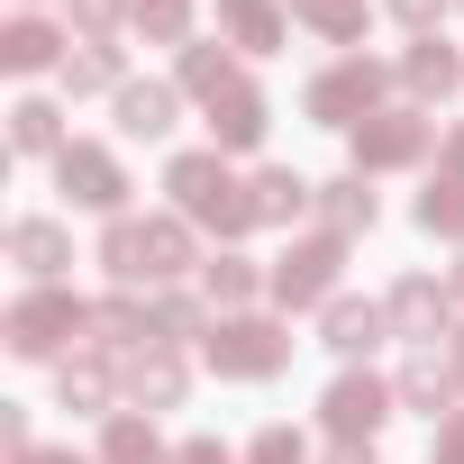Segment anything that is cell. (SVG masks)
I'll return each instance as SVG.
<instances>
[{"label":"cell","mask_w":464,"mask_h":464,"mask_svg":"<svg viewBox=\"0 0 464 464\" xmlns=\"http://www.w3.org/2000/svg\"><path fill=\"white\" fill-rule=\"evenodd\" d=\"M101 265H110V283L119 292H164V283H182L200 256H191V218L182 209H155V218H110L101 227Z\"/></svg>","instance_id":"obj_1"},{"label":"cell","mask_w":464,"mask_h":464,"mask_svg":"<svg viewBox=\"0 0 464 464\" xmlns=\"http://www.w3.org/2000/svg\"><path fill=\"white\" fill-rule=\"evenodd\" d=\"M164 191H173V209L191 218V227H209L218 246H237L246 227H256V191L227 173V155L218 146H191V155H173L164 164Z\"/></svg>","instance_id":"obj_2"},{"label":"cell","mask_w":464,"mask_h":464,"mask_svg":"<svg viewBox=\"0 0 464 464\" xmlns=\"http://www.w3.org/2000/svg\"><path fill=\"white\" fill-rule=\"evenodd\" d=\"M200 364H209L218 382H274V373L292 364V328L265 319V310H227V319H209Z\"/></svg>","instance_id":"obj_3"},{"label":"cell","mask_w":464,"mask_h":464,"mask_svg":"<svg viewBox=\"0 0 464 464\" xmlns=\"http://www.w3.org/2000/svg\"><path fill=\"white\" fill-rule=\"evenodd\" d=\"M392 82H401L392 64H373V55H337L328 73H310L301 110H310L319 128H346V137H355L364 119H382V110H392Z\"/></svg>","instance_id":"obj_4"},{"label":"cell","mask_w":464,"mask_h":464,"mask_svg":"<svg viewBox=\"0 0 464 464\" xmlns=\"http://www.w3.org/2000/svg\"><path fill=\"white\" fill-rule=\"evenodd\" d=\"M0 337H10V355L46 364L64 337H92V301L64 292V283H28V292L10 301V319H0Z\"/></svg>","instance_id":"obj_5"},{"label":"cell","mask_w":464,"mask_h":464,"mask_svg":"<svg viewBox=\"0 0 464 464\" xmlns=\"http://www.w3.org/2000/svg\"><path fill=\"white\" fill-rule=\"evenodd\" d=\"M392 410H401V392H392L382 373H364V364H346V373L319 392V428H328L337 446H373Z\"/></svg>","instance_id":"obj_6"},{"label":"cell","mask_w":464,"mask_h":464,"mask_svg":"<svg viewBox=\"0 0 464 464\" xmlns=\"http://www.w3.org/2000/svg\"><path fill=\"white\" fill-rule=\"evenodd\" d=\"M337 274H346V237H328V227H319V237H292L283 246V265H274V301L283 310H328L337 301Z\"/></svg>","instance_id":"obj_7"},{"label":"cell","mask_w":464,"mask_h":464,"mask_svg":"<svg viewBox=\"0 0 464 464\" xmlns=\"http://www.w3.org/2000/svg\"><path fill=\"white\" fill-rule=\"evenodd\" d=\"M55 191L73 200V209H101V218H128V164L110 155V146H92V137H73L64 155H55Z\"/></svg>","instance_id":"obj_8"},{"label":"cell","mask_w":464,"mask_h":464,"mask_svg":"<svg viewBox=\"0 0 464 464\" xmlns=\"http://www.w3.org/2000/svg\"><path fill=\"white\" fill-rule=\"evenodd\" d=\"M428 146H437V119L428 110H382V119H364L355 128V173H401V164H428Z\"/></svg>","instance_id":"obj_9"},{"label":"cell","mask_w":464,"mask_h":464,"mask_svg":"<svg viewBox=\"0 0 464 464\" xmlns=\"http://www.w3.org/2000/svg\"><path fill=\"white\" fill-rule=\"evenodd\" d=\"M382 319H392V337L437 346V337H455V292H446L437 274H401V283L382 292Z\"/></svg>","instance_id":"obj_10"},{"label":"cell","mask_w":464,"mask_h":464,"mask_svg":"<svg viewBox=\"0 0 464 464\" xmlns=\"http://www.w3.org/2000/svg\"><path fill=\"white\" fill-rule=\"evenodd\" d=\"M92 355H146L155 346V301H137V292H110V301H92V337H82Z\"/></svg>","instance_id":"obj_11"},{"label":"cell","mask_w":464,"mask_h":464,"mask_svg":"<svg viewBox=\"0 0 464 464\" xmlns=\"http://www.w3.org/2000/svg\"><path fill=\"white\" fill-rule=\"evenodd\" d=\"M119 392L155 419V410H182V392H191V364H182V346H146V355H128L119 364Z\"/></svg>","instance_id":"obj_12"},{"label":"cell","mask_w":464,"mask_h":464,"mask_svg":"<svg viewBox=\"0 0 464 464\" xmlns=\"http://www.w3.org/2000/svg\"><path fill=\"white\" fill-rule=\"evenodd\" d=\"M392 392H401V410H419V419H455V410H464V382H455V364H446L437 346H410V364L392 373Z\"/></svg>","instance_id":"obj_13"},{"label":"cell","mask_w":464,"mask_h":464,"mask_svg":"<svg viewBox=\"0 0 464 464\" xmlns=\"http://www.w3.org/2000/svg\"><path fill=\"white\" fill-rule=\"evenodd\" d=\"M401 92H410V110L455 101V92H464V55H455L446 37H410V46H401Z\"/></svg>","instance_id":"obj_14"},{"label":"cell","mask_w":464,"mask_h":464,"mask_svg":"<svg viewBox=\"0 0 464 464\" xmlns=\"http://www.w3.org/2000/svg\"><path fill=\"white\" fill-rule=\"evenodd\" d=\"M382 337H392L382 301H355V292H337V301L319 310V346H328V355H346V364H364V355H373Z\"/></svg>","instance_id":"obj_15"},{"label":"cell","mask_w":464,"mask_h":464,"mask_svg":"<svg viewBox=\"0 0 464 464\" xmlns=\"http://www.w3.org/2000/svg\"><path fill=\"white\" fill-rule=\"evenodd\" d=\"M265 128H274V110H265L256 82H237V92H218V101H209V146H218V155H256Z\"/></svg>","instance_id":"obj_16"},{"label":"cell","mask_w":464,"mask_h":464,"mask_svg":"<svg viewBox=\"0 0 464 464\" xmlns=\"http://www.w3.org/2000/svg\"><path fill=\"white\" fill-rule=\"evenodd\" d=\"M246 73H237V46H227V37H191L182 55H173V92H191L200 110L218 101V92H237Z\"/></svg>","instance_id":"obj_17"},{"label":"cell","mask_w":464,"mask_h":464,"mask_svg":"<svg viewBox=\"0 0 464 464\" xmlns=\"http://www.w3.org/2000/svg\"><path fill=\"white\" fill-rule=\"evenodd\" d=\"M373 218H382V200H373V173H337V182H319V227L328 237H373Z\"/></svg>","instance_id":"obj_18"},{"label":"cell","mask_w":464,"mask_h":464,"mask_svg":"<svg viewBox=\"0 0 464 464\" xmlns=\"http://www.w3.org/2000/svg\"><path fill=\"white\" fill-rule=\"evenodd\" d=\"M110 110H119V137H173V119H182V92L173 82H119L110 92Z\"/></svg>","instance_id":"obj_19"},{"label":"cell","mask_w":464,"mask_h":464,"mask_svg":"<svg viewBox=\"0 0 464 464\" xmlns=\"http://www.w3.org/2000/svg\"><path fill=\"white\" fill-rule=\"evenodd\" d=\"M10 265H19L28 283H55V274L73 265V237H64V218H19V227H10Z\"/></svg>","instance_id":"obj_20"},{"label":"cell","mask_w":464,"mask_h":464,"mask_svg":"<svg viewBox=\"0 0 464 464\" xmlns=\"http://www.w3.org/2000/svg\"><path fill=\"white\" fill-rule=\"evenodd\" d=\"M246 191H256V227H292L301 209H319V182H310V173H292V164H265Z\"/></svg>","instance_id":"obj_21"},{"label":"cell","mask_w":464,"mask_h":464,"mask_svg":"<svg viewBox=\"0 0 464 464\" xmlns=\"http://www.w3.org/2000/svg\"><path fill=\"white\" fill-rule=\"evenodd\" d=\"M218 37L237 55H274L283 46V0H218Z\"/></svg>","instance_id":"obj_22"},{"label":"cell","mask_w":464,"mask_h":464,"mask_svg":"<svg viewBox=\"0 0 464 464\" xmlns=\"http://www.w3.org/2000/svg\"><path fill=\"white\" fill-rule=\"evenodd\" d=\"M265 283H274V274H256L237 246H218V256L200 265V292H209V310H218V319H227V310H256V292H265Z\"/></svg>","instance_id":"obj_23"},{"label":"cell","mask_w":464,"mask_h":464,"mask_svg":"<svg viewBox=\"0 0 464 464\" xmlns=\"http://www.w3.org/2000/svg\"><path fill=\"white\" fill-rule=\"evenodd\" d=\"M101 464H173V446L155 437L146 410H110V428H101Z\"/></svg>","instance_id":"obj_24"},{"label":"cell","mask_w":464,"mask_h":464,"mask_svg":"<svg viewBox=\"0 0 464 464\" xmlns=\"http://www.w3.org/2000/svg\"><path fill=\"white\" fill-rule=\"evenodd\" d=\"M0 64H10V73H46V64H64V37L46 19H10V28H0Z\"/></svg>","instance_id":"obj_25"},{"label":"cell","mask_w":464,"mask_h":464,"mask_svg":"<svg viewBox=\"0 0 464 464\" xmlns=\"http://www.w3.org/2000/svg\"><path fill=\"white\" fill-rule=\"evenodd\" d=\"M110 392H119L110 355H64V373H55V401L64 410H110Z\"/></svg>","instance_id":"obj_26"},{"label":"cell","mask_w":464,"mask_h":464,"mask_svg":"<svg viewBox=\"0 0 464 464\" xmlns=\"http://www.w3.org/2000/svg\"><path fill=\"white\" fill-rule=\"evenodd\" d=\"M10 146H19V155H64V146H73V137H64V110H55V101H19V110H10Z\"/></svg>","instance_id":"obj_27"},{"label":"cell","mask_w":464,"mask_h":464,"mask_svg":"<svg viewBox=\"0 0 464 464\" xmlns=\"http://www.w3.org/2000/svg\"><path fill=\"white\" fill-rule=\"evenodd\" d=\"M428 237H446V246H464V182H446V173H428V191H419V209H410Z\"/></svg>","instance_id":"obj_28"},{"label":"cell","mask_w":464,"mask_h":464,"mask_svg":"<svg viewBox=\"0 0 464 464\" xmlns=\"http://www.w3.org/2000/svg\"><path fill=\"white\" fill-rule=\"evenodd\" d=\"M209 319L218 310H200L191 292H155V346H191V337H209Z\"/></svg>","instance_id":"obj_29"},{"label":"cell","mask_w":464,"mask_h":464,"mask_svg":"<svg viewBox=\"0 0 464 464\" xmlns=\"http://www.w3.org/2000/svg\"><path fill=\"white\" fill-rule=\"evenodd\" d=\"M292 19L319 28L328 46H355V37H364V0H292Z\"/></svg>","instance_id":"obj_30"},{"label":"cell","mask_w":464,"mask_h":464,"mask_svg":"<svg viewBox=\"0 0 464 464\" xmlns=\"http://www.w3.org/2000/svg\"><path fill=\"white\" fill-rule=\"evenodd\" d=\"M128 73H119V46H73L64 55V92L82 101V92H119Z\"/></svg>","instance_id":"obj_31"},{"label":"cell","mask_w":464,"mask_h":464,"mask_svg":"<svg viewBox=\"0 0 464 464\" xmlns=\"http://www.w3.org/2000/svg\"><path fill=\"white\" fill-rule=\"evenodd\" d=\"M137 37L146 46H191V0H137Z\"/></svg>","instance_id":"obj_32"},{"label":"cell","mask_w":464,"mask_h":464,"mask_svg":"<svg viewBox=\"0 0 464 464\" xmlns=\"http://www.w3.org/2000/svg\"><path fill=\"white\" fill-rule=\"evenodd\" d=\"M73 28H82V46H110L119 28H137V0H73Z\"/></svg>","instance_id":"obj_33"},{"label":"cell","mask_w":464,"mask_h":464,"mask_svg":"<svg viewBox=\"0 0 464 464\" xmlns=\"http://www.w3.org/2000/svg\"><path fill=\"white\" fill-rule=\"evenodd\" d=\"M246 464H310V446H301V428H283V419H274V428H256V437H246Z\"/></svg>","instance_id":"obj_34"},{"label":"cell","mask_w":464,"mask_h":464,"mask_svg":"<svg viewBox=\"0 0 464 464\" xmlns=\"http://www.w3.org/2000/svg\"><path fill=\"white\" fill-rule=\"evenodd\" d=\"M382 10L410 28V37H437V19H446V0H382Z\"/></svg>","instance_id":"obj_35"},{"label":"cell","mask_w":464,"mask_h":464,"mask_svg":"<svg viewBox=\"0 0 464 464\" xmlns=\"http://www.w3.org/2000/svg\"><path fill=\"white\" fill-rule=\"evenodd\" d=\"M428 464H464V410H455V419H437V437H428Z\"/></svg>","instance_id":"obj_36"},{"label":"cell","mask_w":464,"mask_h":464,"mask_svg":"<svg viewBox=\"0 0 464 464\" xmlns=\"http://www.w3.org/2000/svg\"><path fill=\"white\" fill-rule=\"evenodd\" d=\"M0 446H10V455H19V446H37V428H28V410H19V401H0Z\"/></svg>","instance_id":"obj_37"},{"label":"cell","mask_w":464,"mask_h":464,"mask_svg":"<svg viewBox=\"0 0 464 464\" xmlns=\"http://www.w3.org/2000/svg\"><path fill=\"white\" fill-rule=\"evenodd\" d=\"M173 464H237V455H227L218 437H182V446H173Z\"/></svg>","instance_id":"obj_38"},{"label":"cell","mask_w":464,"mask_h":464,"mask_svg":"<svg viewBox=\"0 0 464 464\" xmlns=\"http://www.w3.org/2000/svg\"><path fill=\"white\" fill-rule=\"evenodd\" d=\"M437 173H446V182H464V128H446V137H437Z\"/></svg>","instance_id":"obj_39"},{"label":"cell","mask_w":464,"mask_h":464,"mask_svg":"<svg viewBox=\"0 0 464 464\" xmlns=\"http://www.w3.org/2000/svg\"><path fill=\"white\" fill-rule=\"evenodd\" d=\"M10 464H101V455H73V446H19Z\"/></svg>","instance_id":"obj_40"},{"label":"cell","mask_w":464,"mask_h":464,"mask_svg":"<svg viewBox=\"0 0 464 464\" xmlns=\"http://www.w3.org/2000/svg\"><path fill=\"white\" fill-rule=\"evenodd\" d=\"M328 464H373V446H337V455H328Z\"/></svg>","instance_id":"obj_41"},{"label":"cell","mask_w":464,"mask_h":464,"mask_svg":"<svg viewBox=\"0 0 464 464\" xmlns=\"http://www.w3.org/2000/svg\"><path fill=\"white\" fill-rule=\"evenodd\" d=\"M446 292H455V310H464V256H455V274H446Z\"/></svg>","instance_id":"obj_42"},{"label":"cell","mask_w":464,"mask_h":464,"mask_svg":"<svg viewBox=\"0 0 464 464\" xmlns=\"http://www.w3.org/2000/svg\"><path fill=\"white\" fill-rule=\"evenodd\" d=\"M446 364H455V382H464V328H455V355H446Z\"/></svg>","instance_id":"obj_43"},{"label":"cell","mask_w":464,"mask_h":464,"mask_svg":"<svg viewBox=\"0 0 464 464\" xmlns=\"http://www.w3.org/2000/svg\"><path fill=\"white\" fill-rule=\"evenodd\" d=\"M455 10H464V0H455Z\"/></svg>","instance_id":"obj_44"}]
</instances>
